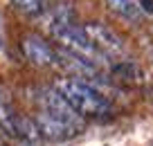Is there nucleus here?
<instances>
[{"mask_svg": "<svg viewBox=\"0 0 153 146\" xmlns=\"http://www.w3.org/2000/svg\"><path fill=\"white\" fill-rule=\"evenodd\" d=\"M110 74L117 81H124V83H135L140 79V70L133 61H117L110 67Z\"/></svg>", "mask_w": 153, "mask_h": 146, "instance_id": "obj_8", "label": "nucleus"}, {"mask_svg": "<svg viewBox=\"0 0 153 146\" xmlns=\"http://www.w3.org/2000/svg\"><path fill=\"white\" fill-rule=\"evenodd\" d=\"M20 50H23L25 59L36 67H50L56 63V54L54 50L38 36V34H25L20 38Z\"/></svg>", "mask_w": 153, "mask_h": 146, "instance_id": "obj_5", "label": "nucleus"}, {"mask_svg": "<svg viewBox=\"0 0 153 146\" xmlns=\"http://www.w3.org/2000/svg\"><path fill=\"white\" fill-rule=\"evenodd\" d=\"M104 2L115 16H120L124 20H137L142 16V9H140L137 0H104Z\"/></svg>", "mask_w": 153, "mask_h": 146, "instance_id": "obj_7", "label": "nucleus"}, {"mask_svg": "<svg viewBox=\"0 0 153 146\" xmlns=\"http://www.w3.org/2000/svg\"><path fill=\"white\" fill-rule=\"evenodd\" d=\"M0 146H7V135L0 130Z\"/></svg>", "mask_w": 153, "mask_h": 146, "instance_id": "obj_11", "label": "nucleus"}, {"mask_svg": "<svg viewBox=\"0 0 153 146\" xmlns=\"http://www.w3.org/2000/svg\"><path fill=\"white\" fill-rule=\"evenodd\" d=\"M137 5L144 14H153V0H137Z\"/></svg>", "mask_w": 153, "mask_h": 146, "instance_id": "obj_10", "label": "nucleus"}, {"mask_svg": "<svg viewBox=\"0 0 153 146\" xmlns=\"http://www.w3.org/2000/svg\"><path fill=\"white\" fill-rule=\"evenodd\" d=\"M41 106H43V113H48L50 117L61 122L74 135H79L83 130V117L63 99V94L56 88H41Z\"/></svg>", "mask_w": 153, "mask_h": 146, "instance_id": "obj_3", "label": "nucleus"}, {"mask_svg": "<svg viewBox=\"0 0 153 146\" xmlns=\"http://www.w3.org/2000/svg\"><path fill=\"white\" fill-rule=\"evenodd\" d=\"M14 7L25 16H38L45 9V0H11Z\"/></svg>", "mask_w": 153, "mask_h": 146, "instance_id": "obj_9", "label": "nucleus"}, {"mask_svg": "<svg viewBox=\"0 0 153 146\" xmlns=\"http://www.w3.org/2000/svg\"><path fill=\"white\" fill-rule=\"evenodd\" d=\"M0 130L7 137H18V139H27V142H36L41 137L36 124L16 110L9 94L2 88H0Z\"/></svg>", "mask_w": 153, "mask_h": 146, "instance_id": "obj_2", "label": "nucleus"}, {"mask_svg": "<svg viewBox=\"0 0 153 146\" xmlns=\"http://www.w3.org/2000/svg\"><path fill=\"white\" fill-rule=\"evenodd\" d=\"M86 36L90 38V43L99 50L104 56H122L126 52V45H124V38L120 34L110 29L108 25L104 23H86L81 25Z\"/></svg>", "mask_w": 153, "mask_h": 146, "instance_id": "obj_4", "label": "nucleus"}, {"mask_svg": "<svg viewBox=\"0 0 153 146\" xmlns=\"http://www.w3.org/2000/svg\"><path fill=\"white\" fill-rule=\"evenodd\" d=\"M34 124H36V128H38V135L45 137V139H52V142H63V139H70V137L74 135L70 128H65L61 122H56L54 117H50L43 110L36 115Z\"/></svg>", "mask_w": 153, "mask_h": 146, "instance_id": "obj_6", "label": "nucleus"}, {"mask_svg": "<svg viewBox=\"0 0 153 146\" xmlns=\"http://www.w3.org/2000/svg\"><path fill=\"white\" fill-rule=\"evenodd\" d=\"M54 88L63 94V99L81 115V117H99V115L110 113V104L99 90H95V85L86 83L81 79L74 76H65L59 79Z\"/></svg>", "mask_w": 153, "mask_h": 146, "instance_id": "obj_1", "label": "nucleus"}]
</instances>
